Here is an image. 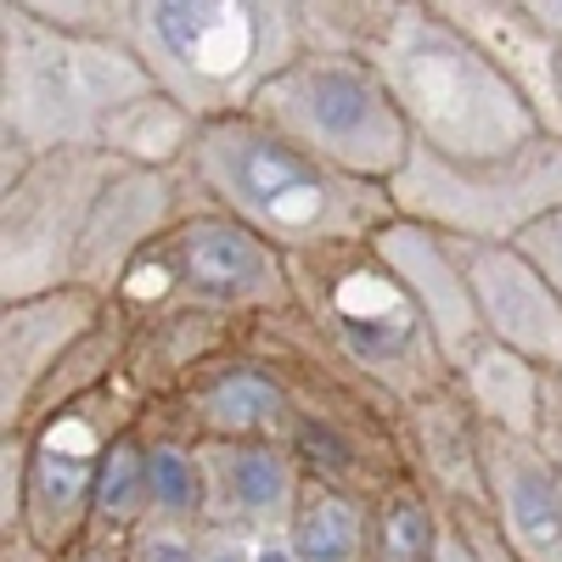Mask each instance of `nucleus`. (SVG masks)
I'll list each match as a JSON object with an SVG mask.
<instances>
[{
    "instance_id": "31",
    "label": "nucleus",
    "mask_w": 562,
    "mask_h": 562,
    "mask_svg": "<svg viewBox=\"0 0 562 562\" xmlns=\"http://www.w3.org/2000/svg\"><path fill=\"white\" fill-rule=\"evenodd\" d=\"M254 540L243 529H209L203 524V562H254Z\"/></svg>"
},
{
    "instance_id": "21",
    "label": "nucleus",
    "mask_w": 562,
    "mask_h": 562,
    "mask_svg": "<svg viewBox=\"0 0 562 562\" xmlns=\"http://www.w3.org/2000/svg\"><path fill=\"white\" fill-rule=\"evenodd\" d=\"M288 540H293L299 562H366L371 512L344 484L304 479V495H299V512L288 524Z\"/></svg>"
},
{
    "instance_id": "28",
    "label": "nucleus",
    "mask_w": 562,
    "mask_h": 562,
    "mask_svg": "<svg viewBox=\"0 0 562 562\" xmlns=\"http://www.w3.org/2000/svg\"><path fill=\"white\" fill-rule=\"evenodd\" d=\"M518 248L535 259V270L551 281V293L562 299V209H557L551 220H540L535 231H524V237H518Z\"/></svg>"
},
{
    "instance_id": "6",
    "label": "nucleus",
    "mask_w": 562,
    "mask_h": 562,
    "mask_svg": "<svg viewBox=\"0 0 562 562\" xmlns=\"http://www.w3.org/2000/svg\"><path fill=\"white\" fill-rule=\"evenodd\" d=\"M113 310L124 315V326L158 321L175 310L243 321V315L299 310V293H293L288 254H276L220 209H192L169 237H158L130 265Z\"/></svg>"
},
{
    "instance_id": "3",
    "label": "nucleus",
    "mask_w": 562,
    "mask_h": 562,
    "mask_svg": "<svg viewBox=\"0 0 562 562\" xmlns=\"http://www.w3.org/2000/svg\"><path fill=\"white\" fill-rule=\"evenodd\" d=\"M360 57L383 74L416 147H428L439 158L484 164L546 135L535 108L439 12V0H428V7H383Z\"/></svg>"
},
{
    "instance_id": "15",
    "label": "nucleus",
    "mask_w": 562,
    "mask_h": 562,
    "mask_svg": "<svg viewBox=\"0 0 562 562\" xmlns=\"http://www.w3.org/2000/svg\"><path fill=\"white\" fill-rule=\"evenodd\" d=\"M484 512L518 562H562V467L535 439L484 428Z\"/></svg>"
},
{
    "instance_id": "2",
    "label": "nucleus",
    "mask_w": 562,
    "mask_h": 562,
    "mask_svg": "<svg viewBox=\"0 0 562 562\" xmlns=\"http://www.w3.org/2000/svg\"><path fill=\"white\" fill-rule=\"evenodd\" d=\"M153 74L130 45L45 23L29 0L0 7V140L7 186L52 153H102L108 124L153 97Z\"/></svg>"
},
{
    "instance_id": "22",
    "label": "nucleus",
    "mask_w": 562,
    "mask_h": 562,
    "mask_svg": "<svg viewBox=\"0 0 562 562\" xmlns=\"http://www.w3.org/2000/svg\"><path fill=\"white\" fill-rule=\"evenodd\" d=\"M198 130H203V119H192L175 97L153 90V97H140L135 108H124L108 124L102 153L119 164H135V169H186V158L198 147Z\"/></svg>"
},
{
    "instance_id": "20",
    "label": "nucleus",
    "mask_w": 562,
    "mask_h": 562,
    "mask_svg": "<svg viewBox=\"0 0 562 562\" xmlns=\"http://www.w3.org/2000/svg\"><path fill=\"white\" fill-rule=\"evenodd\" d=\"M456 389L467 394V405L479 411L484 428H501L512 439H535L540 394H546V371L535 360L512 355L495 338H479L456 360Z\"/></svg>"
},
{
    "instance_id": "16",
    "label": "nucleus",
    "mask_w": 562,
    "mask_h": 562,
    "mask_svg": "<svg viewBox=\"0 0 562 562\" xmlns=\"http://www.w3.org/2000/svg\"><path fill=\"white\" fill-rule=\"evenodd\" d=\"M439 12L512 79L540 130L562 135V45L540 29L529 0H439Z\"/></svg>"
},
{
    "instance_id": "33",
    "label": "nucleus",
    "mask_w": 562,
    "mask_h": 562,
    "mask_svg": "<svg viewBox=\"0 0 562 562\" xmlns=\"http://www.w3.org/2000/svg\"><path fill=\"white\" fill-rule=\"evenodd\" d=\"M63 562H130V540H102V535H85V546Z\"/></svg>"
},
{
    "instance_id": "17",
    "label": "nucleus",
    "mask_w": 562,
    "mask_h": 562,
    "mask_svg": "<svg viewBox=\"0 0 562 562\" xmlns=\"http://www.w3.org/2000/svg\"><path fill=\"white\" fill-rule=\"evenodd\" d=\"M180 411L198 439H265V445H293L299 434V405L276 366L248 355H220L209 360L192 383L180 389Z\"/></svg>"
},
{
    "instance_id": "32",
    "label": "nucleus",
    "mask_w": 562,
    "mask_h": 562,
    "mask_svg": "<svg viewBox=\"0 0 562 562\" xmlns=\"http://www.w3.org/2000/svg\"><path fill=\"white\" fill-rule=\"evenodd\" d=\"M461 512V524H467V535H473V546L484 551V562H518L512 557V546L495 535V524H490V512H473V506H456Z\"/></svg>"
},
{
    "instance_id": "26",
    "label": "nucleus",
    "mask_w": 562,
    "mask_h": 562,
    "mask_svg": "<svg viewBox=\"0 0 562 562\" xmlns=\"http://www.w3.org/2000/svg\"><path fill=\"white\" fill-rule=\"evenodd\" d=\"M130 562H203V524L147 518L130 535Z\"/></svg>"
},
{
    "instance_id": "10",
    "label": "nucleus",
    "mask_w": 562,
    "mask_h": 562,
    "mask_svg": "<svg viewBox=\"0 0 562 562\" xmlns=\"http://www.w3.org/2000/svg\"><path fill=\"white\" fill-rule=\"evenodd\" d=\"M119 158L108 153H52L34 158L0 203V293L7 304L74 288L85 225L97 214Z\"/></svg>"
},
{
    "instance_id": "9",
    "label": "nucleus",
    "mask_w": 562,
    "mask_h": 562,
    "mask_svg": "<svg viewBox=\"0 0 562 562\" xmlns=\"http://www.w3.org/2000/svg\"><path fill=\"white\" fill-rule=\"evenodd\" d=\"M140 400L130 389V378H119L97 394H85L79 405L45 416L40 428H29V501H23V535L52 551V557H74L90 535L97 518V484L108 450L124 428L140 422Z\"/></svg>"
},
{
    "instance_id": "4",
    "label": "nucleus",
    "mask_w": 562,
    "mask_h": 562,
    "mask_svg": "<svg viewBox=\"0 0 562 562\" xmlns=\"http://www.w3.org/2000/svg\"><path fill=\"white\" fill-rule=\"evenodd\" d=\"M130 52L192 119L254 113L259 90L310 52L288 0H130Z\"/></svg>"
},
{
    "instance_id": "14",
    "label": "nucleus",
    "mask_w": 562,
    "mask_h": 562,
    "mask_svg": "<svg viewBox=\"0 0 562 562\" xmlns=\"http://www.w3.org/2000/svg\"><path fill=\"white\" fill-rule=\"evenodd\" d=\"M304 461L293 445L265 439H203V524L243 529V535H281L304 495Z\"/></svg>"
},
{
    "instance_id": "18",
    "label": "nucleus",
    "mask_w": 562,
    "mask_h": 562,
    "mask_svg": "<svg viewBox=\"0 0 562 562\" xmlns=\"http://www.w3.org/2000/svg\"><path fill=\"white\" fill-rule=\"evenodd\" d=\"M371 248H378V259L411 288V299L422 304V315L434 321V333L450 355V371L456 360L473 349L484 333L479 321V304H473V288H467V254L456 237H445V231H428V225H411V220H394L383 225L378 237H371Z\"/></svg>"
},
{
    "instance_id": "1",
    "label": "nucleus",
    "mask_w": 562,
    "mask_h": 562,
    "mask_svg": "<svg viewBox=\"0 0 562 562\" xmlns=\"http://www.w3.org/2000/svg\"><path fill=\"white\" fill-rule=\"evenodd\" d=\"M186 175L209 209L248 225L259 243L288 259L360 248L400 220L389 186L338 175L254 113L203 124Z\"/></svg>"
},
{
    "instance_id": "30",
    "label": "nucleus",
    "mask_w": 562,
    "mask_h": 562,
    "mask_svg": "<svg viewBox=\"0 0 562 562\" xmlns=\"http://www.w3.org/2000/svg\"><path fill=\"white\" fill-rule=\"evenodd\" d=\"M434 562H484V551L473 546V535H467V524H461V512H456V506H445V529H439V551H434Z\"/></svg>"
},
{
    "instance_id": "34",
    "label": "nucleus",
    "mask_w": 562,
    "mask_h": 562,
    "mask_svg": "<svg viewBox=\"0 0 562 562\" xmlns=\"http://www.w3.org/2000/svg\"><path fill=\"white\" fill-rule=\"evenodd\" d=\"M254 562H299L288 529H281V535H259V540H254Z\"/></svg>"
},
{
    "instance_id": "36",
    "label": "nucleus",
    "mask_w": 562,
    "mask_h": 562,
    "mask_svg": "<svg viewBox=\"0 0 562 562\" xmlns=\"http://www.w3.org/2000/svg\"><path fill=\"white\" fill-rule=\"evenodd\" d=\"M529 12L540 18V29L562 45V0H529Z\"/></svg>"
},
{
    "instance_id": "5",
    "label": "nucleus",
    "mask_w": 562,
    "mask_h": 562,
    "mask_svg": "<svg viewBox=\"0 0 562 562\" xmlns=\"http://www.w3.org/2000/svg\"><path fill=\"white\" fill-rule=\"evenodd\" d=\"M288 270H293L299 315L326 344V360L338 371L389 394L405 411L456 383L434 321L422 315L411 288L378 259L371 243L304 254V259H288Z\"/></svg>"
},
{
    "instance_id": "29",
    "label": "nucleus",
    "mask_w": 562,
    "mask_h": 562,
    "mask_svg": "<svg viewBox=\"0 0 562 562\" xmlns=\"http://www.w3.org/2000/svg\"><path fill=\"white\" fill-rule=\"evenodd\" d=\"M535 450L562 467V371H546V394H540V422H535Z\"/></svg>"
},
{
    "instance_id": "11",
    "label": "nucleus",
    "mask_w": 562,
    "mask_h": 562,
    "mask_svg": "<svg viewBox=\"0 0 562 562\" xmlns=\"http://www.w3.org/2000/svg\"><path fill=\"white\" fill-rule=\"evenodd\" d=\"M186 192H198L186 169H135L119 164L108 192L97 198V214L85 225V243H79V265H74V288L97 293V299H119L130 265L147 254L158 237L192 214L186 209Z\"/></svg>"
},
{
    "instance_id": "19",
    "label": "nucleus",
    "mask_w": 562,
    "mask_h": 562,
    "mask_svg": "<svg viewBox=\"0 0 562 562\" xmlns=\"http://www.w3.org/2000/svg\"><path fill=\"white\" fill-rule=\"evenodd\" d=\"M411 434H416V461H422V484H439L434 495L445 506H473L484 512V422L467 405V394L450 383L428 400H416L411 411Z\"/></svg>"
},
{
    "instance_id": "7",
    "label": "nucleus",
    "mask_w": 562,
    "mask_h": 562,
    "mask_svg": "<svg viewBox=\"0 0 562 562\" xmlns=\"http://www.w3.org/2000/svg\"><path fill=\"white\" fill-rule=\"evenodd\" d=\"M254 119L299 140L310 158L333 164L338 175L371 186H389L416 147L383 74L360 52H333V45H310L288 74H276L259 90Z\"/></svg>"
},
{
    "instance_id": "23",
    "label": "nucleus",
    "mask_w": 562,
    "mask_h": 562,
    "mask_svg": "<svg viewBox=\"0 0 562 562\" xmlns=\"http://www.w3.org/2000/svg\"><path fill=\"white\" fill-rule=\"evenodd\" d=\"M445 501L422 479H389L371 506V562H434Z\"/></svg>"
},
{
    "instance_id": "27",
    "label": "nucleus",
    "mask_w": 562,
    "mask_h": 562,
    "mask_svg": "<svg viewBox=\"0 0 562 562\" xmlns=\"http://www.w3.org/2000/svg\"><path fill=\"white\" fill-rule=\"evenodd\" d=\"M29 501V434H0V535H23Z\"/></svg>"
},
{
    "instance_id": "13",
    "label": "nucleus",
    "mask_w": 562,
    "mask_h": 562,
    "mask_svg": "<svg viewBox=\"0 0 562 562\" xmlns=\"http://www.w3.org/2000/svg\"><path fill=\"white\" fill-rule=\"evenodd\" d=\"M461 254L484 333L540 371H562V299L535 259L518 243H461Z\"/></svg>"
},
{
    "instance_id": "12",
    "label": "nucleus",
    "mask_w": 562,
    "mask_h": 562,
    "mask_svg": "<svg viewBox=\"0 0 562 562\" xmlns=\"http://www.w3.org/2000/svg\"><path fill=\"white\" fill-rule=\"evenodd\" d=\"M108 321V299L63 288L0 310V434H23L40 389Z\"/></svg>"
},
{
    "instance_id": "35",
    "label": "nucleus",
    "mask_w": 562,
    "mask_h": 562,
    "mask_svg": "<svg viewBox=\"0 0 562 562\" xmlns=\"http://www.w3.org/2000/svg\"><path fill=\"white\" fill-rule=\"evenodd\" d=\"M0 551H7V557H0V562H63V557H52V551H40L29 535H12L7 546H0Z\"/></svg>"
},
{
    "instance_id": "24",
    "label": "nucleus",
    "mask_w": 562,
    "mask_h": 562,
    "mask_svg": "<svg viewBox=\"0 0 562 562\" xmlns=\"http://www.w3.org/2000/svg\"><path fill=\"white\" fill-rule=\"evenodd\" d=\"M153 518V479H147V428H124L108 450L102 484H97V518L90 535L102 540H130L140 524Z\"/></svg>"
},
{
    "instance_id": "8",
    "label": "nucleus",
    "mask_w": 562,
    "mask_h": 562,
    "mask_svg": "<svg viewBox=\"0 0 562 562\" xmlns=\"http://www.w3.org/2000/svg\"><path fill=\"white\" fill-rule=\"evenodd\" d=\"M389 198L400 220L456 243H518L562 209V135H535L529 147L484 164L411 147L405 169L389 180Z\"/></svg>"
},
{
    "instance_id": "25",
    "label": "nucleus",
    "mask_w": 562,
    "mask_h": 562,
    "mask_svg": "<svg viewBox=\"0 0 562 562\" xmlns=\"http://www.w3.org/2000/svg\"><path fill=\"white\" fill-rule=\"evenodd\" d=\"M153 518L203 524V439L198 434H147Z\"/></svg>"
}]
</instances>
